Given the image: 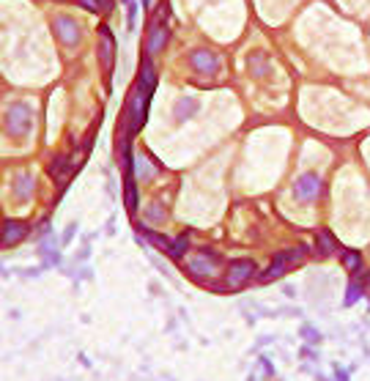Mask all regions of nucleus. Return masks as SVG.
Instances as JSON below:
<instances>
[{
	"mask_svg": "<svg viewBox=\"0 0 370 381\" xmlns=\"http://www.w3.org/2000/svg\"><path fill=\"white\" fill-rule=\"evenodd\" d=\"M30 126H33V110H30V104H25V101H17V104H11L6 113V132L11 137H25L30 132Z\"/></svg>",
	"mask_w": 370,
	"mask_h": 381,
	"instance_id": "f257e3e1",
	"label": "nucleus"
},
{
	"mask_svg": "<svg viewBox=\"0 0 370 381\" xmlns=\"http://www.w3.org/2000/svg\"><path fill=\"white\" fill-rule=\"evenodd\" d=\"M148 91L137 83L135 94H132V101H129V126L132 132H137L143 124H146V110H148Z\"/></svg>",
	"mask_w": 370,
	"mask_h": 381,
	"instance_id": "f03ea898",
	"label": "nucleus"
},
{
	"mask_svg": "<svg viewBox=\"0 0 370 381\" xmlns=\"http://www.w3.org/2000/svg\"><path fill=\"white\" fill-rule=\"evenodd\" d=\"M305 252H307L305 247H296V250H288V252H282V255H277L274 263H271V266L261 274V280L269 283V280H274V277H280L282 272H288V266H291V263L302 261V258H305Z\"/></svg>",
	"mask_w": 370,
	"mask_h": 381,
	"instance_id": "7ed1b4c3",
	"label": "nucleus"
},
{
	"mask_svg": "<svg viewBox=\"0 0 370 381\" xmlns=\"http://www.w3.org/2000/svg\"><path fill=\"white\" fill-rule=\"evenodd\" d=\"M53 33L58 36L60 44H66V47H77V44H80V28H77V22L69 17L53 19Z\"/></svg>",
	"mask_w": 370,
	"mask_h": 381,
	"instance_id": "20e7f679",
	"label": "nucleus"
},
{
	"mask_svg": "<svg viewBox=\"0 0 370 381\" xmlns=\"http://www.w3.org/2000/svg\"><path fill=\"white\" fill-rule=\"evenodd\" d=\"M189 63L198 74H206V77H211V74L219 72V58L211 52V49H195L189 55Z\"/></svg>",
	"mask_w": 370,
	"mask_h": 381,
	"instance_id": "39448f33",
	"label": "nucleus"
},
{
	"mask_svg": "<svg viewBox=\"0 0 370 381\" xmlns=\"http://www.w3.org/2000/svg\"><path fill=\"white\" fill-rule=\"evenodd\" d=\"M318 192H321V179H318L316 173H302L299 179L294 184V195L299 200H316Z\"/></svg>",
	"mask_w": 370,
	"mask_h": 381,
	"instance_id": "423d86ee",
	"label": "nucleus"
},
{
	"mask_svg": "<svg viewBox=\"0 0 370 381\" xmlns=\"http://www.w3.org/2000/svg\"><path fill=\"white\" fill-rule=\"evenodd\" d=\"M255 274V263L253 261H233L228 269V286L236 288V286H244L250 277Z\"/></svg>",
	"mask_w": 370,
	"mask_h": 381,
	"instance_id": "0eeeda50",
	"label": "nucleus"
},
{
	"mask_svg": "<svg viewBox=\"0 0 370 381\" xmlns=\"http://www.w3.org/2000/svg\"><path fill=\"white\" fill-rule=\"evenodd\" d=\"M112 60H115V42H112V33L107 28H102V42H99V63L107 74L112 72Z\"/></svg>",
	"mask_w": 370,
	"mask_h": 381,
	"instance_id": "6e6552de",
	"label": "nucleus"
},
{
	"mask_svg": "<svg viewBox=\"0 0 370 381\" xmlns=\"http://www.w3.org/2000/svg\"><path fill=\"white\" fill-rule=\"evenodd\" d=\"M189 269H192V274H200V277H209V274L217 272V255H211V252H198V255L189 261Z\"/></svg>",
	"mask_w": 370,
	"mask_h": 381,
	"instance_id": "1a4fd4ad",
	"label": "nucleus"
},
{
	"mask_svg": "<svg viewBox=\"0 0 370 381\" xmlns=\"http://www.w3.org/2000/svg\"><path fill=\"white\" fill-rule=\"evenodd\" d=\"M164 42H167V28H164L162 19H157V22H154V28H151V36H148V44H146L148 55L159 52V49L164 47Z\"/></svg>",
	"mask_w": 370,
	"mask_h": 381,
	"instance_id": "9d476101",
	"label": "nucleus"
},
{
	"mask_svg": "<svg viewBox=\"0 0 370 381\" xmlns=\"http://www.w3.org/2000/svg\"><path fill=\"white\" fill-rule=\"evenodd\" d=\"M19 238H25V225L22 222H6L3 233H0V241L3 244H17Z\"/></svg>",
	"mask_w": 370,
	"mask_h": 381,
	"instance_id": "9b49d317",
	"label": "nucleus"
},
{
	"mask_svg": "<svg viewBox=\"0 0 370 381\" xmlns=\"http://www.w3.org/2000/svg\"><path fill=\"white\" fill-rule=\"evenodd\" d=\"M69 173H71L69 159H66L63 154H60V156H55V159H53V165H50V176H53L55 181H60V184H66V179H69Z\"/></svg>",
	"mask_w": 370,
	"mask_h": 381,
	"instance_id": "f8f14e48",
	"label": "nucleus"
},
{
	"mask_svg": "<svg viewBox=\"0 0 370 381\" xmlns=\"http://www.w3.org/2000/svg\"><path fill=\"white\" fill-rule=\"evenodd\" d=\"M198 113V101L195 99H178L176 104V121H187Z\"/></svg>",
	"mask_w": 370,
	"mask_h": 381,
	"instance_id": "ddd939ff",
	"label": "nucleus"
},
{
	"mask_svg": "<svg viewBox=\"0 0 370 381\" xmlns=\"http://www.w3.org/2000/svg\"><path fill=\"white\" fill-rule=\"evenodd\" d=\"M137 83L143 85V88L148 91V94H154V85H157V74H154V66L148 63H143V69H140V80H137Z\"/></svg>",
	"mask_w": 370,
	"mask_h": 381,
	"instance_id": "4468645a",
	"label": "nucleus"
},
{
	"mask_svg": "<svg viewBox=\"0 0 370 381\" xmlns=\"http://www.w3.org/2000/svg\"><path fill=\"white\" fill-rule=\"evenodd\" d=\"M14 190H17V195L25 200V197L33 192V176H30V173H22V176L17 179V187H14Z\"/></svg>",
	"mask_w": 370,
	"mask_h": 381,
	"instance_id": "2eb2a0df",
	"label": "nucleus"
},
{
	"mask_svg": "<svg viewBox=\"0 0 370 381\" xmlns=\"http://www.w3.org/2000/svg\"><path fill=\"white\" fill-rule=\"evenodd\" d=\"M126 209L129 211L137 209V192H135V179H132V173H126Z\"/></svg>",
	"mask_w": 370,
	"mask_h": 381,
	"instance_id": "dca6fc26",
	"label": "nucleus"
},
{
	"mask_svg": "<svg viewBox=\"0 0 370 381\" xmlns=\"http://www.w3.org/2000/svg\"><path fill=\"white\" fill-rule=\"evenodd\" d=\"M143 236H146L148 238V241H151V244H157L159 247V250H164V252H170V244H173V241H167V238H164V236H159V233H151V231H146V228H143Z\"/></svg>",
	"mask_w": 370,
	"mask_h": 381,
	"instance_id": "f3484780",
	"label": "nucleus"
},
{
	"mask_svg": "<svg viewBox=\"0 0 370 381\" xmlns=\"http://www.w3.org/2000/svg\"><path fill=\"white\" fill-rule=\"evenodd\" d=\"M335 238L329 236V233H321V236H318V250L323 252V255H332V252H335Z\"/></svg>",
	"mask_w": 370,
	"mask_h": 381,
	"instance_id": "a211bd4d",
	"label": "nucleus"
},
{
	"mask_svg": "<svg viewBox=\"0 0 370 381\" xmlns=\"http://www.w3.org/2000/svg\"><path fill=\"white\" fill-rule=\"evenodd\" d=\"M187 244H189V238H187V236H178L176 241L170 244V255H173V258H181L184 252H187Z\"/></svg>",
	"mask_w": 370,
	"mask_h": 381,
	"instance_id": "6ab92c4d",
	"label": "nucleus"
},
{
	"mask_svg": "<svg viewBox=\"0 0 370 381\" xmlns=\"http://www.w3.org/2000/svg\"><path fill=\"white\" fill-rule=\"evenodd\" d=\"M346 266L351 269V272H357V269L362 266V261H359V252H348V255H346Z\"/></svg>",
	"mask_w": 370,
	"mask_h": 381,
	"instance_id": "aec40b11",
	"label": "nucleus"
},
{
	"mask_svg": "<svg viewBox=\"0 0 370 381\" xmlns=\"http://www.w3.org/2000/svg\"><path fill=\"white\" fill-rule=\"evenodd\" d=\"M359 293H362V288H359V283H354V286L348 288V293H346V304H354L359 299Z\"/></svg>",
	"mask_w": 370,
	"mask_h": 381,
	"instance_id": "412c9836",
	"label": "nucleus"
},
{
	"mask_svg": "<svg viewBox=\"0 0 370 381\" xmlns=\"http://www.w3.org/2000/svg\"><path fill=\"white\" fill-rule=\"evenodd\" d=\"M137 165H140V179H151L154 167H151V165H148V162H146V156H140V162H137Z\"/></svg>",
	"mask_w": 370,
	"mask_h": 381,
	"instance_id": "4be33fe9",
	"label": "nucleus"
},
{
	"mask_svg": "<svg viewBox=\"0 0 370 381\" xmlns=\"http://www.w3.org/2000/svg\"><path fill=\"white\" fill-rule=\"evenodd\" d=\"M77 3H80L82 8H88V11H94V14L102 8V3H99V0H77Z\"/></svg>",
	"mask_w": 370,
	"mask_h": 381,
	"instance_id": "5701e85b",
	"label": "nucleus"
},
{
	"mask_svg": "<svg viewBox=\"0 0 370 381\" xmlns=\"http://www.w3.org/2000/svg\"><path fill=\"white\" fill-rule=\"evenodd\" d=\"M162 214H164V211L159 209V206H154V209H148V220H162Z\"/></svg>",
	"mask_w": 370,
	"mask_h": 381,
	"instance_id": "b1692460",
	"label": "nucleus"
}]
</instances>
